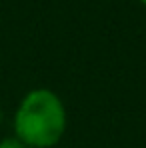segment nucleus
I'll return each instance as SVG.
<instances>
[{"instance_id": "3", "label": "nucleus", "mask_w": 146, "mask_h": 148, "mask_svg": "<svg viewBox=\"0 0 146 148\" xmlns=\"http://www.w3.org/2000/svg\"><path fill=\"white\" fill-rule=\"evenodd\" d=\"M140 2H142V4H144V6H146V0H140Z\"/></svg>"}, {"instance_id": "1", "label": "nucleus", "mask_w": 146, "mask_h": 148, "mask_svg": "<svg viewBox=\"0 0 146 148\" xmlns=\"http://www.w3.org/2000/svg\"><path fill=\"white\" fill-rule=\"evenodd\" d=\"M12 126L14 136L28 148H52L66 132V106L54 90L34 88L20 100Z\"/></svg>"}, {"instance_id": "2", "label": "nucleus", "mask_w": 146, "mask_h": 148, "mask_svg": "<svg viewBox=\"0 0 146 148\" xmlns=\"http://www.w3.org/2000/svg\"><path fill=\"white\" fill-rule=\"evenodd\" d=\"M0 148H28V146L22 144L16 136H8V138H2L0 140Z\"/></svg>"}]
</instances>
